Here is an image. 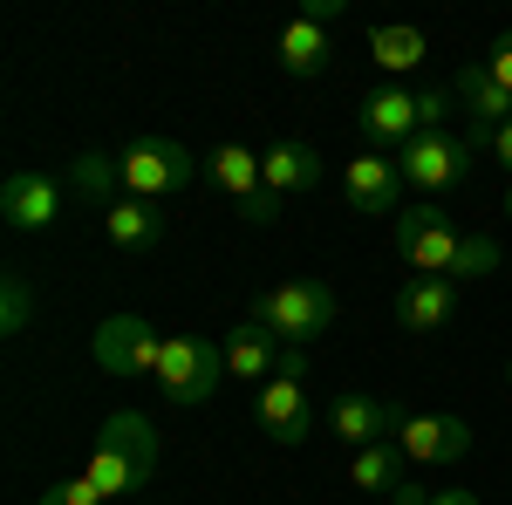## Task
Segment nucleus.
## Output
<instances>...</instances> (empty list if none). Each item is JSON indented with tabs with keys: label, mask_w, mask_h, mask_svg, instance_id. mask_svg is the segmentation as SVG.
<instances>
[{
	"label": "nucleus",
	"mask_w": 512,
	"mask_h": 505,
	"mask_svg": "<svg viewBox=\"0 0 512 505\" xmlns=\"http://www.w3.org/2000/svg\"><path fill=\"white\" fill-rule=\"evenodd\" d=\"M164 444L151 417H137V410H117L110 424L96 430V458H89V485L103 492V499H123V492H137V485H151V471H158Z\"/></svg>",
	"instance_id": "nucleus-1"
},
{
	"label": "nucleus",
	"mask_w": 512,
	"mask_h": 505,
	"mask_svg": "<svg viewBox=\"0 0 512 505\" xmlns=\"http://www.w3.org/2000/svg\"><path fill=\"white\" fill-rule=\"evenodd\" d=\"M444 117H451V103H444L437 89H403V82L369 89L362 110H355L369 151H403V144H417L424 130H444Z\"/></svg>",
	"instance_id": "nucleus-2"
},
{
	"label": "nucleus",
	"mask_w": 512,
	"mask_h": 505,
	"mask_svg": "<svg viewBox=\"0 0 512 505\" xmlns=\"http://www.w3.org/2000/svg\"><path fill=\"white\" fill-rule=\"evenodd\" d=\"M219 376H226V342H212V335H198V328L164 335V355H158L164 403L198 410V403H212V396H219Z\"/></svg>",
	"instance_id": "nucleus-3"
},
{
	"label": "nucleus",
	"mask_w": 512,
	"mask_h": 505,
	"mask_svg": "<svg viewBox=\"0 0 512 505\" xmlns=\"http://www.w3.org/2000/svg\"><path fill=\"white\" fill-rule=\"evenodd\" d=\"M253 321L274 328L287 349H308V342H321L335 328V287H321V280H274L253 301Z\"/></svg>",
	"instance_id": "nucleus-4"
},
{
	"label": "nucleus",
	"mask_w": 512,
	"mask_h": 505,
	"mask_svg": "<svg viewBox=\"0 0 512 505\" xmlns=\"http://www.w3.org/2000/svg\"><path fill=\"white\" fill-rule=\"evenodd\" d=\"M396 260L410 273H431V280H451V260H458V246H465V226L444 212V205H431V198H417V205H403L396 212Z\"/></svg>",
	"instance_id": "nucleus-5"
},
{
	"label": "nucleus",
	"mask_w": 512,
	"mask_h": 505,
	"mask_svg": "<svg viewBox=\"0 0 512 505\" xmlns=\"http://www.w3.org/2000/svg\"><path fill=\"white\" fill-rule=\"evenodd\" d=\"M472 157H478L472 137L424 130L417 144H403V151H396V164H403V185H410L417 198H437V192H458V185L472 178Z\"/></svg>",
	"instance_id": "nucleus-6"
},
{
	"label": "nucleus",
	"mask_w": 512,
	"mask_h": 505,
	"mask_svg": "<svg viewBox=\"0 0 512 505\" xmlns=\"http://www.w3.org/2000/svg\"><path fill=\"white\" fill-rule=\"evenodd\" d=\"M198 185V157L185 144H171V137H137L130 151H123V192L130 198H171V192H192Z\"/></svg>",
	"instance_id": "nucleus-7"
},
{
	"label": "nucleus",
	"mask_w": 512,
	"mask_h": 505,
	"mask_svg": "<svg viewBox=\"0 0 512 505\" xmlns=\"http://www.w3.org/2000/svg\"><path fill=\"white\" fill-rule=\"evenodd\" d=\"M96 369L103 376H158V355H164V335L144 321V314H110L96 328Z\"/></svg>",
	"instance_id": "nucleus-8"
},
{
	"label": "nucleus",
	"mask_w": 512,
	"mask_h": 505,
	"mask_svg": "<svg viewBox=\"0 0 512 505\" xmlns=\"http://www.w3.org/2000/svg\"><path fill=\"white\" fill-rule=\"evenodd\" d=\"M253 417H260V430H267L274 444H308V437H315V396H308V376H274V383H260Z\"/></svg>",
	"instance_id": "nucleus-9"
},
{
	"label": "nucleus",
	"mask_w": 512,
	"mask_h": 505,
	"mask_svg": "<svg viewBox=\"0 0 512 505\" xmlns=\"http://www.w3.org/2000/svg\"><path fill=\"white\" fill-rule=\"evenodd\" d=\"M396 451L410 465H465L472 458V424L437 410V417H403L396 424Z\"/></svg>",
	"instance_id": "nucleus-10"
},
{
	"label": "nucleus",
	"mask_w": 512,
	"mask_h": 505,
	"mask_svg": "<svg viewBox=\"0 0 512 505\" xmlns=\"http://www.w3.org/2000/svg\"><path fill=\"white\" fill-rule=\"evenodd\" d=\"M342 198H349L362 219H390L396 205H403V164L383 151H362L342 164Z\"/></svg>",
	"instance_id": "nucleus-11"
},
{
	"label": "nucleus",
	"mask_w": 512,
	"mask_h": 505,
	"mask_svg": "<svg viewBox=\"0 0 512 505\" xmlns=\"http://www.w3.org/2000/svg\"><path fill=\"white\" fill-rule=\"evenodd\" d=\"M451 96H458V110H465V123H472L465 137H472L478 151L492 144V130H506V123H512V89H499L485 62H465L458 82H451Z\"/></svg>",
	"instance_id": "nucleus-12"
},
{
	"label": "nucleus",
	"mask_w": 512,
	"mask_h": 505,
	"mask_svg": "<svg viewBox=\"0 0 512 505\" xmlns=\"http://www.w3.org/2000/svg\"><path fill=\"white\" fill-rule=\"evenodd\" d=\"M0 219L14 233H48L62 219V185L41 178V171H7L0 178Z\"/></svg>",
	"instance_id": "nucleus-13"
},
{
	"label": "nucleus",
	"mask_w": 512,
	"mask_h": 505,
	"mask_svg": "<svg viewBox=\"0 0 512 505\" xmlns=\"http://www.w3.org/2000/svg\"><path fill=\"white\" fill-rule=\"evenodd\" d=\"M396 424H403V410H396V403H383V396H362V389H342V396L328 403V437H342L349 451L396 437Z\"/></svg>",
	"instance_id": "nucleus-14"
},
{
	"label": "nucleus",
	"mask_w": 512,
	"mask_h": 505,
	"mask_svg": "<svg viewBox=\"0 0 512 505\" xmlns=\"http://www.w3.org/2000/svg\"><path fill=\"white\" fill-rule=\"evenodd\" d=\"M451 314H458V280L410 273V280L396 287V328H410V335H437V328H451Z\"/></svg>",
	"instance_id": "nucleus-15"
},
{
	"label": "nucleus",
	"mask_w": 512,
	"mask_h": 505,
	"mask_svg": "<svg viewBox=\"0 0 512 505\" xmlns=\"http://www.w3.org/2000/svg\"><path fill=\"white\" fill-rule=\"evenodd\" d=\"M280 355H287V342H280L274 328H260L253 314H246L239 328H226V376H233V383H274Z\"/></svg>",
	"instance_id": "nucleus-16"
},
{
	"label": "nucleus",
	"mask_w": 512,
	"mask_h": 505,
	"mask_svg": "<svg viewBox=\"0 0 512 505\" xmlns=\"http://www.w3.org/2000/svg\"><path fill=\"white\" fill-rule=\"evenodd\" d=\"M103 233H110V246L130 253V260H137V253H158V246H164V212L151 205V198H130V192H123L117 205L103 212Z\"/></svg>",
	"instance_id": "nucleus-17"
},
{
	"label": "nucleus",
	"mask_w": 512,
	"mask_h": 505,
	"mask_svg": "<svg viewBox=\"0 0 512 505\" xmlns=\"http://www.w3.org/2000/svg\"><path fill=\"white\" fill-rule=\"evenodd\" d=\"M260 157H267V192L274 198H301L321 185V151L308 137H280L274 151H260Z\"/></svg>",
	"instance_id": "nucleus-18"
},
{
	"label": "nucleus",
	"mask_w": 512,
	"mask_h": 505,
	"mask_svg": "<svg viewBox=\"0 0 512 505\" xmlns=\"http://www.w3.org/2000/svg\"><path fill=\"white\" fill-rule=\"evenodd\" d=\"M424 55H431V35L410 28V21H376V28H369V62H376L383 76H410V69H424Z\"/></svg>",
	"instance_id": "nucleus-19"
},
{
	"label": "nucleus",
	"mask_w": 512,
	"mask_h": 505,
	"mask_svg": "<svg viewBox=\"0 0 512 505\" xmlns=\"http://www.w3.org/2000/svg\"><path fill=\"white\" fill-rule=\"evenodd\" d=\"M205 178H212L219 192H233V205H246V198L267 192V157L246 151V144H219V151L205 157Z\"/></svg>",
	"instance_id": "nucleus-20"
},
{
	"label": "nucleus",
	"mask_w": 512,
	"mask_h": 505,
	"mask_svg": "<svg viewBox=\"0 0 512 505\" xmlns=\"http://www.w3.org/2000/svg\"><path fill=\"white\" fill-rule=\"evenodd\" d=\"M76 198H89V205H117V192H123V151H82L76 164H69V178H62Z\"/></svg>",
	"instance_id": "nucleus-21"
},
{
	"label": "nucleus",
	"mask_w": 512,
	"mask_h": 505,
	"mask_svg": "<svg viewBox=\"0 0 512 505\" xmlns=\"http://www.w3.org/2000/svg\"><path fill=\"white\" fill-rule=\"evenodd\" d=\"M280 69L301 76V82H315L321 69H328V35H321V21L294 14V21L280 28Z\"/></svg>",
	"instance_id": "nucleus-22"
},
{
	"label": "nucleus",
	"mask_w": 512,
	"mask_h": 505,
	"mask_svg": "<svg viewBox=\"0 0 512 505\" xmlns=\"http://www.w3.org/2000/svg\"><path fill=\"white\" fill-rule=\"evenodd\" d=\"M403 451H396V437H383V444H362V451H349V478L362 485V492H383L390 499L396 485H403Z\"/></svg>",
	"instance_id": "nucleus-23"
},
{
	"label": "nucleus",
	"mask_w": 512,
	"mask_h": 505,
	"mask_svg": "<svg viewBox=\"0 0 512 505\" xmlns=\"http://www.w3.org/2000/svg\"><path fill=\"white\" fill-rule=\"evenodd\" d=\"M35 321V280L28 273H7L0 280V335H21Z\"/></svg>",
	"instance_id": "nucleus-24"
},
{
	"label": "nucleus",
	"mask_w": 512,
	"mask_h": 505,
	"mask_svg": "<svg viewBox=\"0 0 512 505\" xmlns=\"http://www.w3.org/2000/svg\"><path fill=\"white\" fill-rule=\"evenodd\" d=\"M485 273H499V239L465 233V246H458V260H451V280H485Z\"/></svg>",
	"instance_id": "nucleus-25"
},
{
	"label": "nucleus",
	"mask_w": 512,
	"mask_h": 505,
	"mask_svg": "<svg viewBox=\"0 0 512 505\" xmlns=\"http://www.w3.org/2000/svg\"><path fill=\"white\" fill-rule=\"evenodd\" d=\"M41 505H103V492L89 485V478H62V485H48Z\"/></svg>",
	"instance_id": "nucleus-26"
},
{
	"label": "nucleus",
	"mask_w": 512,
	"mask_h": 505,
	"mask_svg": "<svg viewBox=\"0 0 512 505\" xmlns=\"http://www.w3.org/2000/svg\"><path fill=\"white\" fill-rule=\"evenodd\" d=\"M280 205H287V198L260 192V198H246V205H239V219H246V226H253V233H267V226H274V219H280Z\"/></svg>",
	"instance_id": "nucleus-27"
},
{
	"label": "nucleus",
	"mask_w": 512,
	"mask_h": 505,
	"mask_svg": "<svg viewBox=\"0 0 512 505\" xmlns=\"http://www.w3.org/2000/svg\"><path fill=\"white\" fill-rule=\"evenodd\" d=\"M478 62L492 69V82H499V89H512V28H506V35H499V41H492V48H485Z\"/></svg>",
	"instance_id": "nucleus-28"
},
{
	"label": "nucleus",
	"mask_w": 512,
	"mask_h": 505,
	"mask_svg": "<svg viewBox=\"0 0 512 505\" xmlns=\"http://www.w3.org/2000/svg\"><path fill=\"white\" fill-rule=\"evenodd\" d=\"M485 151H492V164L512 178V123H506V130H492V144H485Z\"/></svg>",
	"instance_id": "nucleus-29"
},
{
	"label": "nucleus",
	"mask_w": 512,
	"mask_h": 505,
	"mask_svg": "<svg viewBox=\"0 0 512 505\" xmlns=\"http://www.w3.org/2000/svg\"><path fill=\"white\" fill-rule=\"evenodd\" d=\"M437 492H424V485H417V478H403V485H396L390 492V505H431Z\"/></svg>",
	"instance_id": "nucleus-30"
},
{
	"label": "nucleus",
	"mask_w": 512,
	"mask_h": 505,
	"mask_svg": "<svg viewBox=\"0 0 512 505\" xmlns=\"http://www.w3.org/2000/svg\"><path fill=\"white\" fill-rule=\"evenodd\" d=\"M301 14H308V21H321V28H328V21H335V14H342V0H308V7H301Z\"/></svg>",
	"instance_id": "nucleus-31"
},
{
	"label": "nucleus",
	"mask_w": 512,
	"mask_h": 505,
	"mask_svg": "<svg viewBox=\"0 0 512 505\" xmlns=\"http://www.w3.org/2000/svg\"><path fill=\"white\" fill-rule=\"evenodd\" d=\"M431 505H485V499H478V492H465V485H444Z\"/></svg>",
	"instance_id": "nucleus-32"
},
{
	"label": "nucleus",
	"mask_w": 512,
	"mask_h": 505,
	"mask_svg": "<svg viewBox=\"0 0 512 505\" xmlns=\"http://www.w3.org/2000/svg\"><path fill=\"white\" fill-rule=\"evenodd\" d=\"M506 219H512V185H506Z\"/></svg>",
	"instance_id": "nucleus-33"
},
{
	"label": "nucleus",
	"mask_w": 512,
	"mask_h": 505,
	"mask_svg": "<svg viewBox=\"0 0 512 505\" xmlns=\"http://www.w3.org/2000/svg\"><path fill=\"white\" fill-rule=\"evenodd\" d=\"M506 383H512V355H506Z\"/></svg>",
	"instance_id": "nucleus-34"
}]
</instances>
